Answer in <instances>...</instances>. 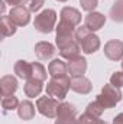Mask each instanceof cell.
<instances>
[{
    "mask_svg": "<svg viewBox=\"0 0 123 124\" xmlns=\"http://www.w3.org/2000/svg\"><path fill=\"white\" fill-rule=\"evenodd\" d=\"M75 40L80 43L81 51L86 55H91L94 52H97L101 46L100 38L91 32L87 26H80L75 29Z\"/></svg>",
    "mask_w": 123,
    "mask_h": 124,
    "instance_id": "1",
    "label": "cell"
},
{
    "mask_svg": "<svg viewBox=\"0 0 123 124\" xmlns=\"http://www.w3.org/2000/svg\"><path fill=\"white\" fill-rule=\"evenodd\" d=\"M122 91L120 88L112 85V84H106L103 88H101V94L97 95V101L103 105L104 110H109V108H113L116 107V104H119L122 101Z\"/></svg>",
    "mask_w": 123,
    "mask_h": 124,
    "instance_id": "2",
    "label": "cell"
},
{
    "mask_svg": "<svg viewBox=\"0 0 123 124\" xmlns=\"http://www.w3.org/2000/svg\"><path fill=\"white\" fill-rule=\"evenodd\" d=\"M71 90V79L68 77H62V78H52L46 82V95L57 98L62 101L68 91Z\"/></svg>",
    "mask_w": 123,
    "mask_h": 124,
    "instance_id": "3",
    "label": "cell"
},
{
    "mask_svg": "<svg viewBox=\"0 0 123 124\" xmlns=\"http://www.w3.org/2000/svg\"><path fill=\"white\" fill-rule=\"evenodd\" d=\"M55 22H57V12L52 9H45L35 16L33 28L41 33H51L55 29Z\"/></svg>",
    "mask_w": 123,
    "mask_h": 124,
    "instance_id": "4",
    "label": "cell"
},
{
    "mask_svg": "<svg viewBox=\"0 0 123 124\" xmlns=\"http://www.w3.org/2000/svg\"><path fill=\"white\" fill-rule=\"evenodd\" d=\"M60 100L57 98H52V97H39L36 100V108L39 111V114H42L44 117H48V118H54L57 117V113H58V108H60Z\"/></svg>",
    "mask_w": 123,
    "mask_h": 124,
    "instance_id": "5",
    "label": "cell"
},
{
    "mask_svg": "<svg viewBox=\"0 0 123 124\" xmlns=\"http://www.w3.org/2000/svg\"><path fill=\"white\" fill-rule=\"evenodd\" d=\"M55 29H57L55 42H57L58 49H61L64 46H67L68 43H71L72 40H75V26L60 20V23H58V26Z\"/></svg>",
    "mask_w": 123,
    "mask_h": 124,
    "instance_id": "6",
    "label": "cell"
},
{
    "mask_svg": "<svg viewBox=\"0 0 123 124\" xmlns=\"http://www.w3.org/2000/svg\"><path fill=\"white\" fill-rule=\"evenodd\" d=\"M7 16L16 26H26L31 22V10L26 9L25 6L12 7Z\"/></svg>",
    "mask_w": 123,
    "mask_h": 124,
    "instance_id": "7",
    "label": "cell"
},
{
    "mask_svg": "<svg viewBox=\"0 0 123 124\" xmlns=\"http://www.w3.org/2000/svg\"><path fill=\"white\" fill-rule=\"evenodd\" d=\"M104 55L110 61L123 59V42L119 39H112L104 45Z\"/></svg>",
    "mask_w": 123,
    "mask_h": 124,
    "instance_id": "8",
    "label": "cell"
},
{
    "mask_svg": "<svg viewBox=\"0 0 123 124\" xmlns=\"http://www.w3.org/2000/svg\"><path fill=\"white\" fill-rule=\"evenodd\" d=\"M71 90L77 94H81V95H86V94H90L93 90V84L88 78H86L84 75L81 77H72L71 78Z\"/></svg>",
    "mask_w": 123,
    "mask_h": 124,
    "instance_id": "9",
    "label": "cell"
},
{
    "mask_svg": "<svg viewBox=\"0 0 123 124\" xmlns=\"http://www.w3.org/2000/svg\"><path fill=\"white\" fill-rule=\"evenodd\" d=\"M106 23V16L100 12H91L84 17V26H87L91 32L100 31Z\"/></svg>",
    "mask_w": 123,
    "mask_h": 124,
    "instance_id": "10",
    "label": "cell"
},
{
    "mask_svg": "<svg viewBox=\"0 0 123 124\" xmlns=\"http://www.w3.org/2000/svg\"><path fill=\"white\" fill-rule=\"evenodd\" d=\"M60 17H61L62 22H67V23H70L72 26H77V25L81 23V17L83 16H81L78 9L71 7V6H65V7H62Z\"/></svg>",
    "mask_w": 123,
    "mask_h": 124,
    "instance_id": "11",
    "label": "cell"
},
{
    "mask_svg": "<svg viewBox=\"0 0 123 124\" xmlns=\"http://www.w3.org/2000/svg\"><path fill=\"white\" fill-rule=\"evenodd\" d=\"M35 55L41 61H48L55 55V46L49 42H45V40L38 42L35 45Z\"/></svg>",
    "mask_w": 123,
    "mask_h": 124,
    "instance_id": "12",
    "label": "cell"
},
{
    "mask_svg": "<svg viewBox=\"0 0 123 124\" xmlns=\"http://www.w3.org/2000/svg\"><path fill=\"white\" fill-rule=\"evenodd\" d=\"M87 71V59L83 56H77L68 61V74L71 77H81Z\"/></svg>",
    "mask_w": 123,
    "mask_h": 124,
    "instance_id": "13",
    "label": "cell"
},
{
    "mask_svg": "<svg viewBox=\"0 0 123 124\" xmlns=\"http://www.w3.org/2000/svg\"><path fill=\"white\" fill-rule=\"evenodd\" d=\"M48 74L52 78H62V77H68V63L62 61V59H54L49 62L48 65Z\"/></svg>",
    "mask_w": 123,
    "mask_h": 124,
    "instance_id": "14",
    "label": "cell"
},
{
    "mask_svg": "<svg viewBox=\"0 0 123 124\" xmlns=\"http://www.w3.org/2000/svg\"><path fill=\"white\" fill-rule=\"evenodd\" d=\"M18 79L13 77V75H4L1 77L0 79V93L1 97H6V95H13V94L18 91Z\"/></svg>",
    "mask_w": 123,
    "mask_h": 124,
    "instance_id": "15",
    "label": "cell"
},
{
    "mask_svg": "<svg viewBox=\"0 0 123 124\" xmlns=\"http://www.w3.org/2000/svg\"><path fill=\"white\" fill-rule=\"evenodd\" d=\"M13 72L16 74L18 78L28 81V79L32 78V63H29V62L25 61V59H20V61H18L15 63Z\"/></svg>",
    "mask_w": 123,
    "mask_h": 124,
    "instance_id": "16",
    "label": "cell"
},
{
    "mask_svg": "<svg viewBox=\"0 0 123 124\" xmlns=\"http://www.w3.org/2000/svg\"><path fill=\"white\" fill-rule=\"evenodd\" d=\"M55 118L57 120H75L77 118V108H75V105L70 104V102H61Z\"/></svg>",
    "mask_w": 123,
    "mask_h": 124,
    "instance_id": "17",
    "label": "cell"
},
{
    "mask_svg": "<svg viewBox=\"0 0 123 124\" xmlns=\"http://www.w3.org/2000/svg\"><path fill=\"white\" fill-rule=\"evenodd\" d=\"M44 90V82L39 81V79H35V78H31L26 81L25 84V95L29 97V98H35V97H39V94L42 93Z\"/></svg>",
    "mask_w": 123,
    "mask_h": 124,
    "instance_id": "18",
    "label": "cell"
},
{
    "mask_svg": "<svg viewBox=\"0 0 123 124\" xmlns=\"http://www.w3.org/2000/svg\"><path fill=\"white\" fill-rule=\"evenodd\" d=\"M80 51H81V46L77 40H72L71 43H68L67 46H64L60 49V55H61L64 59H74L77 56H80Z\"/></svg>",
    "mask_w": 123,
    "mask_h": 124,
    "instance_id": "19",
    "label": "cell"
},
{
    "mask_svg": "<svg viewBox=\"0 0 123 124\" xmlns=\"http://www.w3.org/2000/svg\"><path fill=\"white\" fill-rule=\"evenodd\" d=\"M18 114H19V117H20L22 120L29 121V120H32V118L35 117V105L32 104L31 101L23 100V101L19 104V107H18Z\"/></svg>",
    "mask_w": 123,
    "mask_h": 124,
    "instance_id": "20",
    "label": "cell"
},
{
    "mask_svg": "<svg viewBox=\"0 0 123 124\" xmlns=\"http://www.w3.org/2000/svg\"><path fill=\"white\" fill-rule=\"evenodd\" d=\"M109 16L113 22L123 23V0H116L109 12Z\"/></svg>",
    "mask_w": 123,
    "mask_h": 124,
    "instance_id": "21",
    "label": "cell"
},
{
    "mask_svg": "<svg viewBox=\"0 0 123 124\" xmlns=\"http://www.w3.org/2000/svg\"><path fill=\"white\" fill-rule=\"evenodd\" d=\"M0 31H1L3 38H9L16 33V25L9 19V16H3L0 22Z\"/></svg>",
    "mask_w": 123,
    "mask_h": 124,
    "instance_id": "22",
    "label": "cell"
},
{
    "mask_svg": "<svg viewBox=\"0 0 123 124\" xmlns=\"http://www.w3.org/2000/svg\"><path fill=\"white\" fill-rule=\"evenodd\" d=\"M48 75L49 74H46V69L41 62H32V78L39 79V81L44 82V81H46Z\"/></svg>",
    "mask_w": 123,
    "mask_h": 124,
    "instance_id": "23",
    "label": "cell"
},
{
    "mask_svg": "<svg viewBox=\"0 0 123 124\" xmlns=\"http://www.w3.org/2000/svg\"><path fill=\"white\" fill-rule=\"evenodd\" d=\"M19 104L20 102L15 95H6V97L1 98V108L4 111H10V110H15V108L18 110Z\"/></svg>",
    "mask_w": 123,
    "mask_h": 124,
    "instance_id": "24",
    "label": "cell"
},
{
    "mask_svg": "<svg viewBox=\"0 0 123 124\" xmlns=\"http://www.w3.org/2000/svg\"><path fill=\"white\" fill-rule=\"evenodd\" d=\"M103 111H104V108H103V105H101L97 100L93 101V102H90V104L87 105V108H86V113L93 114V116H96V117H100V116L103 114Z\"/></svg>",
    "mask_w": 123,
    "mask_h": 124,
    "instance_id": "25",
    "label": "cell"
},
{
    "mask_svg": "<svg viewBox=\"0 0 123 124\" xmlns=\"http://www.w3.org/2000/svg\"><path fill=\"white\" fill-rule=\"evenodd\" d=\"M110 84L117 87V88H122L123 87V71H116L112 74L110 77Z\"/></svg>",
    "mask_w": 123,
    "mask_h": 124,
    "instance_id": "26",
    "label": "cell"
},
{
    "mask_svg": "<svg viewBox=\"0 0 123 124\" xmlns=\"http://www.w3.org/2000/svg\"><path fill=\"white\" fill-rule=\"evenodd\" d=\"M98 1L100 0H80V4H81L83 10L91 13V12H94V9L98 6Z\"/></svg>",
    "mask_w": 123,
    "mask_h": 124,
    "instance_id": "27",
    "label": "cell"
},
{
    "mask_svg": "<svg viewBox=\"0 0 123 124\" xmlns=\"http://www.w3.org/2000/svg\"><path fill=\"white\" fill-rule=\"evenodd\" d=\"M44 3H45V0H28V9L31 12H38V10H41Z\"/></svg>",
    "mask_w": 123,
    "mask_h": 124,
    "instance_id": "28",
    "label": "cell"
},
{
    "mask_svg": "<svg viewBox=\"0 0 123 124\" xmlns=\"http://www.w3.org/2000/svg\"><path fill=\"white\" fill-rule=\"evenodd\" d=\"M7 4H10L12 7H18V6H23L28 0H4Z\"/></svg>",
    "mask_w": 123,
    "mask_h": 124,
    "instance_id": "29",
    "label": "cell"
},
{
    "mask_svg": "<svg viewBox=\"0 0 123 124\" xmlns=\"http://www.w3.org/2000/svg\"><path fill=\"white\" fill-rule=\"evenodd\" d=\"M113 124H123V113L117 114V116L113 118Z\"/></svg>",
    "mask_w": 123,
    "mask_h": 124,
    "instance_id": "30",
    "label": "cell"
},
{
    "mask_svg": "<svg viewBox=\"0 0 123 124\" xmlns=\"http://www.w3.org/2000/svg\"><path fill=\"white\" fill-rule=\"evenodd\" d=\"M4 12H6V1L3 0L1 1V13H3V16H4Z\"/></svg>",
    "mask_w": 123,
    "mask_h": 124,
    "instance_id": "31",
    "label": "cell"
},
{
    "mask_svg": "<svg viewBox=\"0 0 123 124\" xmlns=\"http://www.w3.org/2000/svg\"><path fill=\"white\" fill-rule=\"evenodd\" d=\"M57 1H61V3H65V1H68V0H57Z\"/></svg>",
    "mask_w": 123,
    "mask_h": 124,
    "instance_id": "32",
    "label": "cell"
},
{
    "mask_svg": "<svg viewBox=\"0 0 123 124\" xmlns=\"http://www.w3.org/2000/svg\"><path fill=\"white\" fill-rule=\"evenodd\" d=\"M122 69H123V61H122Z\"/></svg>",
    "mask_w": 123,
    "mask_h": 124,
    "instance_id": "33",
    "label": "cell"
}]
</instances>
